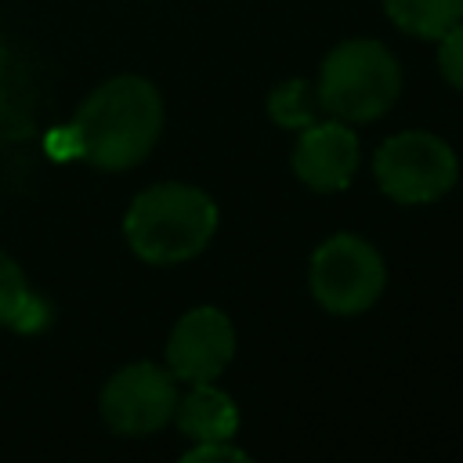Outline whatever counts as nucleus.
Listing matches in <instances>:
<instances>
[{
	"label": "nucleus",
	"mask_w": 463,
	"mask_h": 463,
	"mask_svg": "<svg viewBox=\"0 0 463 463\" xmlns=\"http://www.w3.org/2000/svg\"><path fill=\"white\" fill-rule=\"evenodd\" d=\"M163 130V98L141 76H116L101 83L76 112V152L101 170L137 166Z\"/></svg>",
	"instance_id": "obj_1"
},
{
	"label": "nucleus",
	"mask_w": 463,
	"mask_h": 463,
	"mask_svg": "<svg viewBox=\"0 0 463 463\" xmlns=\"http://www.w3.org/2000/svg\"><path fill=\"white\" fill-rule=\"evenodd\" d=\"M213 232L217 203L203 188L181 181L145 188L123 217L130 250L148 264H184L210 246Z\"/></svg>",
	"instance_id": "obj_2"
},
{
	"label": "nucleus",
	"mask_w": 463,
	"mask_h": 463,
	"mask_svg": "<svg viewBox=\"0 0 463 463\" xmlns=\"http://www.w3.org/2000/svg\"><path fill=\"white\" fill-rule=\"evenodd\" d=\"M315 94L326 116L340 123H373L394 109L402 94V65L380 40H344L326 54Z\"/></svg>",
	"instance_id": "obj_3"
},
{
	"label": "nucleus",
	"mask_w": 463,
	"mask_h": 463,
	"mask_svg": "<svg viewBox=\"0 0 463 463\" xmlns=\"http://www.w3.org/2000/svg\"><path fill=\"white\" fill-rule=\"evenodd\" d=\"M387 286V268L380 250L351 232H336L315 246L307 260V289L329 315L351 318L369 311Z\"/></svg>",
	"instance_id": "obj_4"
},
{
	"label": "nucleus",
	"mask_w": 463,
	"mask_h": 463,
	"mask_svg": "<svg viewBox=\"0 0 463 463\" xmlns=\"http://www.w3.org/2000/svg\"><path fill=\"white\" fill-rule=\"evenodd\" d=\"M373 177L387 199L402 206H423L452 192L459 159L445 137L430 130H402L376 148Z\"/></svg>",
	"instance_id": "obj_5"
},
{
	"label": "nucleus",
	"mask_w": 463,
	"mask_h": 463,
	"mask_svg": "<svg viewBox=\"0 0 463 463\" xmlns=\"http://www.w3.org/2000/svg\"><path fill=\"white\" fill-rule=\"evenodd\" d=\"M177 376L156 362L123 365L101 391V416L116 434L141 438L156 434L174 420Z\"/></svg>",
	"instance_id": "obj_6"
},
{
	"label": "nucleus",
	"mask_w": 463,
	"mask_h": 463,
	"mask_svg": "<svg viewBox=\"0 0 463 463\" xmlns=\"http://www.w3.org/2000/svg\"><path fill=\"white\" fill-rule=\"evenodd\" d=\"M235 358V326L221 307L199 304L177 318L166 340V369L184 383L217 380Z\"/></svg>",
	"instance_id": "obj_7"
},
{
	"label": "nucleus",
	"mask_w": 463,
	"mask_h": 463,
	"mask_svg": "<svg viewBox=\"0 0 463 463\" xmlns=\"http://www.w3.org/2000/svg\"><path fill=\"white\" fill-rule=\"evenodd\" d=\"M289 166L311 192H344L358 170V137L340 119H315L300 130Z\"/></svg>",
	"instance_id": "obj_8"
},
{
	"label": "nucleus",
	"mask_w": 463,
	"mask_h": 463,
	"mask_svg": "<svg viewBox=\"0 0 463 463\" xmlns=\"http://www.w3.org/2000/svg\"><path fill=\"white\" fill-rule=\"evenodd\" d=\"M174 423L192 441H224L239 430V405L210 383H192L188 394H177Z\"/></svg>",
	"instance_id": "obj_9"
},
{
	"label": "nucleus",
	"mask_w": 463,
	"mask_h": 463,
	"mask_svg": "<svg viewBox=\"0 0 463 463\" xmlns=\"http://www.w3.org/2000/svg\"><path fill=\"white\" fill-rule=\"evenodd\" d=\"M0 326L22 329V333L47 326V304L29 289L22 268L7 253H0Z\"/></svg>",
	"instance_id": "obj_10"
},
{
	"label": "nucleus",
	"mask_w": 463,
	"mask_h": 463,
	"mask_svg": "<svg viewBox=\"0 0 463 463\" xmlns=\"http://www.w3.org/2000/svg\"><path fill=\"white\" fill-rule=\"evenodd\" d=\"M383 11L402 33L438 40L463 18V0H383Z\"/></svg>",
	"instance_id": "obj_11"
},
{
	"label": "nucleus",
	"mask_w": 463,
	"mask_h": 463,
	"mask_svg": "<svg viewBox=\"0 0 463 463\" xmlns=\"http://www.w3.org/2000/svg\"><path fill=\"white\" fill-rule=\"evenodd\" d=\"M322 105L315 94V83L307 80H286L268 94V116L271 123L286 127V130H304L318 119Z\"/></svg>",
	"instance_id": "obj_12"
},
{
	"label": "nucleus",
	"mask_w": 463,
	"mask_h": 463,
	"mask_svg": "<svg viewBox=\"0 0 463 463\" xmlns=\"http://www.w3.org/2000/svg\"><path fill=\"white\" fill-rule=\"evenodd\" d=\"M438 69L449 87L463 90V18L438 36Z\"/></svg>",
	"instance_id": "obj_13"
},
{
	"label": "nucleus",
	"mask_w": 463,
	"mask_h": 463,
	"mask_svg": "<svg viewBox=\"0 0 463 463\" xmlns=\"http://www.w3.org/2000/svg\"><path fill=\"white\" fill-rule=\"evenodd\" d=\"M210 459H235V463H246L250 452L235 449L232 438H224V441H195V445L184 452V463H210Z\"/></svg>",
	"instance_id": "obj_14"
},
{
	"label": "nucleus",
	"mask_w": 463,
	"mask_h": 463,
	"mask_svg": "<svg viewBox=\"0 0 463 463\" xmlns=\"http://www.w3.org/2000/svg\"><path fill=\"white\" fill-rule=\"evenodd\" d=\"M4 98H7V51L0 43V109H4Z\"/></svg>",
	"instance_id": "obj_15"
}]
</instances>
